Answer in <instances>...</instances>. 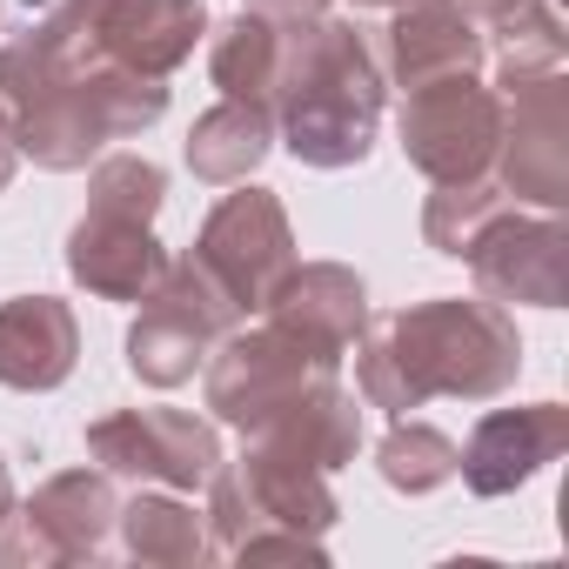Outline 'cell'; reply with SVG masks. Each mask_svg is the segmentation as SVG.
<instances>
[{
  "mask_svg": "<svg viewBox=\"0 0 569 569\" xmlns=\"http://www.w3.org/2000/svg\"><path fill=\"white\" fill-rule=\"evenodd\" d=\"M522 342L502 322L496 302H422L362 342V396L376 409H422L436 389L442 396H496L516 382Z\"/></svg>",
  "mask_w": 569,
  "mask_h": 569,
  "instance_id": "obj_1",
  "label": "cell"
},
{
  "mask_svg": "<svg viewBox=\"0 0 569 569\" xmlns=\"http://www.w3.org/2000/svg\"><path fill=\"white\" fill-rule=\"evenodd\" d=\"M274 101H281V134L296 161L309 168H349L369 154L376 114H382V81L349 21H296L281 34V68H274Z\"/></svg>",
  "mask_w": 569,
  "mask_h": 569,
  "instance_id": "obj_2",
  "label": "cell"
},
{
  "mask_svg": "<svg viewBox=\"0 0 569 569\" xmlns=\"http://www.w3.org/2000/svg\"><path fill=\"white\" fill-rule=\"evenodd\" d=\"M141 302H148V309H141V322H134V336H128V369H134L141 382H154V389L188 382V376L201 369L208 342H221V336L241 322V309L228 302V289H221V281H214L194 254L168 261V274L154 281Z\"/></svg>",
  "mask_w": 569,
  "mask_h": 569,
  "instance_id": "obj_3",
  "label": "cell"
},
{
  "mask_svg": "<svg viewBox=\"0 0 569 569\" xmlns=\"http://www.w3.org/2000/svg\"><path fill=\"white\" fill-rule=\"evenodd\" d=\"M322 382H336V356L302 342L296 329L268 322L221 349V362L208 369V409L234 429H268L281 409H296Z\"/></svg>",
  "mask_w": 569,
  "mask_h": 569,
  "instance_id": "obj_4",
  "label": "cell"
},
{
  "mask_svg": "<svg viewBox=\"0 0 569 569\" xmlns=\"http://www.w3.org/2000/svg\"><path fill=\"white\" fill-rule=\"evenodd\" d=\"M194 261L228 289V302L248 316V309H268L274 289L296 274V234H289V214L268 188H241L228 194L208 228H201V248Z\"/></svg>",
  "mask_w": 569,
  "mask_h": 569,
  "instance_id": "obj_5",
  "label": "cell"
},
{
  "mask_svg": "<svg viewBox=\"0 0 569 569\" xmlns=\"http://www.w3.org/2000/svg\"><path fill=\"white\" fill-rule=\"evenodd\" d=\"M502 148V101L476 88L469 74L409 88L402 108V154L429 181H476Z\"/></svg>",
  "mask_w": 569,
  "mask_h": 569,
  "instance_id": "obj_6",
  "label": "cell"
},
{
  "mask_svg": "<svg viewBox=\"0 0 569 569\" xmlns=\"http://www.w3.org/2000/svg\"><path fill=\"white\" fill-rule=\"evenodd\" d=\"M88 449L114 476H141V482H168V489H194L221 462L214 429L201 416H181V409H128V416H108V422L88 429Z\"/></svg>",
  "mask_w": 569,
  "mask_h": 569,
  "instance_id": "obj_7",
  "label": "cell"
},
{
  "mask_svg": "<svg viewBox=\"0 0 569 569\" xmlns=\"http://www.w3.org/2000/svg\"><path fill=\"white\" fill-rule=\"evenodd\" d=\"M476 261V281L496 302H536L556 309L562 302V274H569V248L556 221H522L516 208H502L496 221H482V234L462 248Z\"/></svg>",
  "mask_w": 569,
  "mask_h": 569,
  "instance_id": "obj_8",
  "label": "cell"
},
{
  "mask_svg": "<svg viewBox=\"0 0 569 569\" xmlns=\"http://www.w3.org/2000/svg\"><path fill=\"white\" fill-rule=\"evenodd\" d=\"M516 101V121H502V168H509V188L556 208L569 194V101H562V74H542V81H522L509 88Z\"/></svg>",
  "mask_w": 569,
  "mask_h": 569,
  "instance_id": "obj_9",
  "label": "cell"
},
{
  "mask_svg": "<svg viewBox=\"0 0 569 569\" xmlns=\"http://www.w3.org/2000/svg\"><path fill=\"white\" fill-rule=\"evenodd\" d=\"M569 442V409L536 402V409H489L469 436V449H456V469L469 476L476 496H509L516 482H529L556 449Z\"/></svg>",
  "mask_w": 569,
  "mask_h": 569,
  "instance_id": "obj_10",
  "label": "cell"
},
{
  "mask_svg": "<svg viewBox=\"0 0 569 569\" xmlns=\"http://www.w3.org/2000/svg\"><path fill=\"white\" fill-rule=\"evenodd\" d=\"M68 268L81 289L108 296V302H141L154 281L168 274L161 241L148 234V221H121V214H94L68 234Z\"/></svg>",
  "mask_w": 569,
  "mask_h": 569,
  "instance_id": "obj_11",
  "label": "cell"
},
{
  "mask_svg": "<svg viewBox=\"0 0 569 569\" xmlns=\"http://www.w3.org/2000/svg\"><path fill=\"white\" fill-rule=\"evenodd\" d=\"M114 522V489L101 476H54L28 509H21V536H0V562H14L21 549L28 556H101V529Z\"/></svg>",
  "mask_w": 569,
  "mask_h": 569,
  "instance_id": "obj_12",
  "label": "cell"
},
{
  "mask_svg": "<svg viewBox=\"0 0 569 569\" xmlns=\"http://www.w3.org/2000/svg\"><path fill=\"white\" fill-rule=\"evenodd\" d=\"M389 68L402 88H429V81H456L482 68V34L456 0H416L389 28Z\"/></svg>",
  "mask_w": 569,
  "mask_h": 569,
  "instance_id": "obj_13",
  "label": "cell"
},
{
  "mask_svg": "<svg viewBox=\"0 0 569 569\" xmlns=\"http://www.w3.org/2000/svg\"><path fill=\"white\" fill-rule=\"evenodd\" d=\"M74 316L54 296H21L0 309V382L8 389H54L74 369Z\"/></svg>",
  "mask_w": 569,
  "mask_h": 569,
  "instance_id": "obj_14",
  "label": "cell"
},
{
  "mask_svg": "<svg viewBox=\"0 0 569 569\" xmlns=\"http://www.w3.org/2000/svg\"><path fill=\"white\" fill-rule=\"evenodd\" d=\"M268 316H274L281 329H296L302 342H316V349H329V356L342 362V349H349V342H356V329H362V281H356L349 268H336V261L296 268V274L274 289Z\"/></svg>",
  "mask_w": 569,
  "mask_h": 569,
  "instance_id": "obj_15",
  "label": "cell"
},
{
  "mask_svg": "<svg viewBox=\"0 0 569 569\" xmlns=\"http://www.w3.org/2000/svg\"><path fill=\"white\" fill-rule=\"evenodd\" d=\"M268 154V108L261 101H221L188 134V168L201 181H241Z\"/></svg>",
  "mask_w": 569,
  "mask_h": 569,
  "instance_id": "obj_16",
  "label": "cell"
},
{
  "mask_svg": "<svg viewBox=\"0 0 569 569\" xmlns=\"http://www.w3.org/2000/svg\"><path fill=\"white\" fill-rule=\"evenodd\" d=\"M208 68H214V88H221L228 101H261V94H274V68H281V34H274V21H261V14L228 21V28L214 34Z\"/></svg>",
  "mask_w": 569,
  "mask_h": 569,
  "instance_id": "obj_17",
  "label": "cell"
},
{
  "mask_svg": "<svg viewBox=\"0 0 569 569\" xmlns=\"http://www.w3.org/2000/svg\"><path fill=\"white\" fill-rule=\"evenodd\" d=\"M496 34H502V88L562 74V21L542 0H509L496 14Z\"/></svg>",
  "mask_w": 569,
  "mask_h": 569,
  "instance_id": "obj_18",
  "label": "cell"
},
{
  "mask_svg": "<svg viewBox=\"0 0 569 569\" xmlns=\"http://www.w3.org/2000/svg\"><path fill=\"white\" fill-rule=\"evenodd\" d=\"M121 529H128V549L148 556V562H194V556H208V536H201L194 509H181L168 496H141L121 516Z\"/></svg>",
  "mask_w": 569,
  "mask_h": 569,
  "instance_id": "obj_19",
  "label": "cell"
},
{
  "mask_svg": "<svg viewBox=\"0 0 569 569\" xmlns=\"http://www.w3.org/2000/svg\"><path fill=\"white\" fill-rule=\"evenodd\" d=\"M509 201H502V188H489L482 174L476 181H442V194L429 201V214H422V234L442 248V254H462L476 234H482V221H496Z\"/></svg>",
  "mask_w": 569,
  "mask_h": 569,
  "instance_id": "obj_20",
  "label": "cell"
},
{
  "mask_svg": "<svg viewBox=\"0 0 569 569\" xmlns=\"http://www.w3.org/2000/svg\"><path fill=\"white\" fill-rule=\"evenodd\" d=\"M382 476H389L396 489L422 496V489H436V482L456 476V442H449L442 429H429V422L389 429V442H382Z\"/></svg>",
  "mask_w": 569,
  "mask_h": 569,
  "instance_id": "obj_21",
  "label": "cell"
},
{
  "mask_svg": "<svg viewBox=\"0 0 569 569\" xmlns=\"http://www.w3.org/2000/svg\"><path fill=\"white\" fill-rule=\"evenodd\" d=\"M94 201V214H121V221H154V208H161V194H168V181H161V168L154 161H141V154H114V161H101L94 168V188H88Z\"/></svg>",
  "mask_w": 569,
  "mask_h": 569,
  "instance_id": "obj_22",
  "label": "cell"
},
{
  "mask_svg": "<svg viewBox=\"0 0 569 569\" xmlns=\"http://www.w3.org/2000/svg\"><path fill=\"white\" fill-rule=\"evenodd\" d=\"M248 8L261 21H309V14H322V0H248Z\"/></svg>",
  "mask_w": 569,
  "mask_h": 569,
  "instance_id": "obj_23",
  "label": "cell"
},
{
  "mask_svg": "<svg viewBox=\"0 0 569 569\" xmlns=\"http://www.w3.org/2000/svg\"><path fill=\"white\" fill-rule=\"evenodd\" d=\"M14 154H21V141H14V121L0 114V188L14 181Z\"/></svg>",
  "mask_w": 569,
  "mask_h": 569,
  "instance_id": "obj_24",
  "label": "cell"
},
{
  "mask_svg": "<svg viewBox=\"0 0 569 569\" xmlns=\"http://www.w3.org/2000/svg\"><path fill=\"white\" fill-rule=\"evenodd\" d=\"M8 502H14V489H8V469H0V516H8Z\"/></svg>",
  "mask_w": 569,
  "mask_h": 569,
  "instance_id": "obj_25",
  "label": "cell"
},
{
  "mask_svg": "<svg viewBox=\"0 0 569 569\" xmlns=\"http://www.w3.org/2000/svg\"><path fill=\"white\" fill-rule=\"evenodd\" d=\"M469 8H482V14H502V8H509V0H469Z\"/></svg>",
  "mask_w": 569,
  "mask_h": 569,
  "instance_id": "obj_26",
  "label": "cell"
},
{
  "mask_svg": "<svg viewBox=\"0 0 569 569\" xmlns=\"http://www.w3.org/2000/svg\"><path fill=\"white\" fill-rule=\"evenodd\" d=\"M356 8H402V0H356Z\"/></svg>",
  "mask_w": 569,
  "mask_h": 569,
  "instance_id": "obj_27",
  "label": "cell"
}]
</instances>
